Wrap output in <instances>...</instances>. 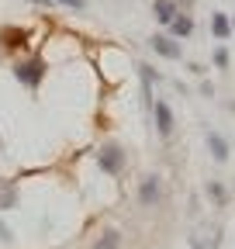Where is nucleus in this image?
I'll list each match as a JSON object with an SVG mask.
<instances>
[{
	"mask_svg": "<svg viewBox=\"0 0 235 249\" xmlns=\"http://www.w3.org/2000/svg\"><path fill=\"white\" fill-rule=\"evenodd\" d=\"M215 66H218V70H228V52H225L221 45L215 49Z\"/></svg>",
	"mask_w": 235,
	"mask_h": 249,
	"instance_id": "f3484780",
	"label": "nucleus"
},
{
	"mask_svg": "<svg viewBox=\"0 0 235 249\" xmlns=\"http://www.w3.org/2000/svg\"><path fill=\"white\" fill-rule=\"evenodd\" d=\"M232 31H235V21H232Z\"/></svg>",
	"mask_w": 235,
	"mask_h": 249,
	"instance_id": "412c9836",
	"label": "nucleus"
},
{
	"mask_svg": "<svg viewBox=\"0 0 235 249\" xmlns=\"http://www.w3.org/2000/svg\"><path fill=\"white\" fill-rule=\"evenodd\" d=\"M149 49H152L159 59H173V62L184 55V49L176 45V38H173V35H152V38H149Z\"/></svg>",
	"mask_w": 235,
	"mask_h": 249,
	"instance_id": "39448f33",
	"label": "nucleus"
},
{
	"mask_svg": "<svg viewBox=\"0 0 235 249\" xmlns=\"http://www.w3.org/2000/svg\"><path fill=\"white\" fill-rule=\"evenodd\" d=\"M121 242H125V235L118 232V229H104V232L94 239V249H121Z\"/></svg>",
	"mask_w": 235,
	"mask_h": 249,
	"instance_id": "6e6552de",
	"label": "nucleus"
},
{
	"mask_svg": "<svg viewBox=\"0 0 235 249\" xmlns=\"http://www.w3.org/2000/svg\"><path fill=\"white\" fill-rule=\"evenodd\" d=\"M173 4H187V7H190V4H194V0H173Z\"/></svg>",
	"mask_w": 235,
	"mask_h": 249,
	"instance_id": "aec40b11",
	"label": "nucleus"
},
{
	"mask_svg": "<svg viewBox=\"0 0 235 249\" xmlns=\"http://www.w3.org/2000/svg\"><path fill=\"white\" fill-rule=\"evenodd\" d=\"M152 121H156V135H159V139H169V135H173L176 118H173V107H169L163 97L152 101Z\"/></svg>",
	"mask_w": 235,
	"mask_h": 249,
	"instance_id": "20e7f679",
	"label": "nucleus"
},
{
	"mask_svg": "<svg viewBox=\"0 0 235 249\" xmlns=\"http://www.w3.org/2000/svg\"><path fill=\"white\" fill-rule=\"evenodd\" d=\"M97 166L107 173V177H121L125 166H128V152L125 145H118V142H104L97 149Z\"/></svg>",
	"mask_w": 235,
	"mask_h": 249,
	"instance_id": "f257e3e1",
	"label": "nucleus"
},
{
	"mask_svg": "<svg viewBox=\"0 0 235 249\" xmlns=\"http://www.w3.org/2000/svg\"><path fill=\"white\" fill-rule=\"evenodd\" d=\"M17 208V187L11 180H0V211H11Z\"/></svg>",
	"mask_w": 235,
	"mask_h": 249,
	"instance_id": "9d476101",
	"label": "nucleus"
},
{
	"mask_svg": "<svg viewBox=\"0 0 235 249\" xmlns=\"http://www.w3.org/2000/svg\"><path fill=\"white\" fill-rule=\"evenodd\" d=\"M45 73H49V66H45V59H17L14 62V80L17 83H24L28 90H38L42 87V80H45Z\"/></svg>",
	"mask_w": 235,
	"mask_h": 249,
	"instance_id": "f03ea898",
	"label": "nucleus"
},
{
	"mask_svg": "<svg viewBox=\"0 0 235 249\" xmlns=\"http://www.w3.org/2000/svg\"><path fill=\"white\" fill-rule=\"evenodd\" d=\"M4 38H11V42H4V45H24V38H28V35H24V31L7 28V31H4Z\"/></svg>",
	"mask_w": 235,
	"mask_h": 249,
	"instance_id": "2eb2a0df",
	"label": "nucleus"
},
{
	"mask_svg": "<svg viewBox=\"0 0 235 249\" xmlns=\"http://www.w3.org/2000/svg\"><path fill=\"white\" fill-rule=\"evenodd\" d=\"M211 31H215L218 42H225V38L232 35V21H228V14H215V18H211Z\"/></svg>",
	"mask_w": 235,
	"mask_h": 249,
	"instance_id": "f8f14e48",
	"label": "nucleus"
},
{
	"mask_svg": "<svg viewBox=\"0 0 235 249\" xmlns=\"http://www.w3.org/2000/svg\"><path fill=\"white\" fill-rule=\"evenodd\" d=\"M52 4H63L69 11H86V0H52Z\"/></svg>",
	"mask_w": 235,
	"mask_h": 249,
	"instance_id": "dca6fc26",
	"label": "nucleus"
},
{
	"mask_svg": "<svg viewBox=\"0 0 235 249\" xmlns=\"http://www.w3.org/2000/svg\"><path fill=\"white\" fill-rule=\"evenodd\" d=\"M166 28H169L173 38H190V35H194V18H190V14H176Z\"/></svg>",
	"mask_w": 235,
	"mask_h": 249,
	"instance_id": "0eeeda50",
	"label": "nucleus"
},
{
	"mask_svg": "<svg viewBox=\"0 0 235 249\" xmlns=\"http://www.w3.org/2000/svg\"><path fill=\"white\" fill-rule=\"evenodd\" d=\"M166 201V191H163V177L159 173H145L138 180V204L142 208H159Z\"/></svg>",
	"mask_w": 235,
	"mask_h": 249,
	"instance_id": "7ed1b4c3",
	"label": "nucleus"
},
{
	"mask_svg": "<svg viewBox=\"0 0 235 249\" xmlns=\"http://www.w3.org/2000/svg\"><path fill=\"white\" fill-rule=\"evenodd\" d=\"M208 152L215 163H228V139L221 132H208Z\"/></svg>",
	"mask_w": 235,
	"mask_h": 249,
	"instance_id": "423d86ee",
	"label": "nucleus"
},
{
	"mask_svg": "<svg viewBox=\"0 0 235 249\" xmlns=\"http://www.w3.org/2000/svg\"><path fill=\"white\" fill-rule=\"evenodd\" d=\"M204 194H208L218 208H225V204H228V187H225L221 180H208V183H204Z\"/></svg>",
	"mask_w": 235,
	"mask_h": 249,
	"instance_id": "1a4fd4ad",
	"label": "nucleus"
},
{
	"mask_svg": "<svg viewBox=\"0 0 235 249\" xmlns=\"http://www.w3.org/2000/svg\"><path fill=\"white\" fill-rule=\"evenodd\" d=\"M187 242H190V249H218V246H221V235H215V239H201V235H190Z\"/></svg>",
	"mask_w": 235,
	"mask_h": 249,
	"instance_id": "ddd939ff",
	"label": "nucleus"
},
{
	"mask_svg": "<svg viewBox=\"0 0 235 249\" xmlns=\"http://www.w3.org/2000/svg\"><path fill=\"white\" fill-rule=\"evenodd\" d=\"M0 242H4V246H11V242H14V235H11V229H7L4 222H0Z\"/></svg>",
	"mask_w": 235,
	"mask_h": 249,
	"instance_id": "a211bd4d",
	"label": "nucleus"
},
{
	"mask_svg": "<svg viewBox=\"0 0 235 249\" xmlns=\"http://www.w3.org/2000/svg\"><path fill=\"white\" fill-rule=\"evenodd\" d=\"M28 4H38V7H52V0H28Z\"/></svg>",
	"mask_w": 235,
	"mask_h": 249,
	"instance_id": "6ab92c4d",
	"label": "nucleus"
},
{
	"mask_svg": "<svg viewBox=\"0 0 235 249\" xmlns=\"http://www.w3.org/2000/svg\"><path fill=\"white\" fill-rule=\"evenodd\" d=\"M152 14H156V21H159V24H169L180 11H176L173 0H156V4H152Z\"/></svg>",
	"mask_w": 235,
	"mask_h": 249,
	"instance_id": "9b49d317",
	"label": "nucleus"
},
{
	"mask_svg": "<svg viewBox=\"0 0 235 249\" xmlns=\"http://www.w3.org/2000/svg\"><path fill=\"white\" fill-rule=\"evenodd\" d=\"M138 76H142L145 83H152V87H156V83H163V76H159V73L149 66V62H138Z\"/></svg>",
	"mask_w": 235,
	"mask_h": 249,
	"instance_id": "4468645a",
	"label": "nucleus"
}]
</instances>
